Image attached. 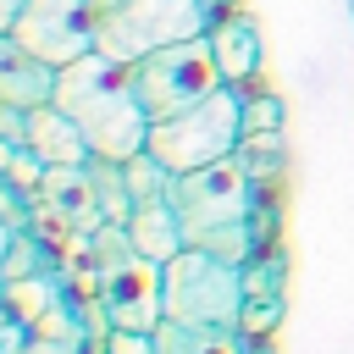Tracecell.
<instances>
[{
    "label": "cell",
    "instance_id": "obj_12",
    "mask_svg": "<svg viewBox=\"0 0 354 354\" xmlns=\"http://www.w3.org/2000/svg\"><path fill=\"white\" fill-rule=\"evenodd\" d=\"M55 94V66H44L39 55H28L11 33H0V100L33 111Z\"/></svg>",
    "mask_w": 354,
    "mask_h": 354
},
{
    "label": "cell",
    "instance_id": "obj_10",
    "mask_svg": "<svg viewBox=\"0 0 354 354\" xmlns=\"http://www.w3.org/2000/svg\"><path fill=\"white\" fill-rule=\"evenodd\" d=\"M22 149H28L33 160H44V166H83V160H88V144H83L77 122H72L55 100H44V105L28 111V122H22Z\"/></svg>",
    "mask_w": 354,
    "mask_h": 354
},
{
    "label": "cell",
    "instance_id": "obj_20",
    "mask_svg": "<svg viewBox=\"0 0 354 354\" xmlns=\"http://www.w3.org/2000/svg\"><path fill=\"white\" fill-rule=\"evenodd\" d=\"M105 354H155V332H122V326H111Z\"/></svg>",
    "mask_w": 354,
    "mask_h": 354
},
{
    "label": "cell",
    "instance_id": "obj_18",
    "mask_svg": "<svg viewBox=\"0 0 354 354\" xmlns=\"http://www.w3.org/2000/svg\"><path fill=\"white\" fill-rule=\"evenodd\" d=\"M277 315H282V299H277V293H249V299H243L238 337H243V343H260V337H271Z\"/></svg>",
    "mask_w": 354,
    "mask_h": 354
},
{
    "label": "cell",
    "instance_id": "obj_9",
    "mask_svg": "<svg viewBox=\"0 0 354 354\" xmlns=\"http://www.w3.org/2000/svg\"><path fill=\"white\" fill-rule=\"evenodd\" d=\"M205 39H210V55H216V72H221L227 88H238V94L260 88V77H266V39H260V22L249 11L216 22Z\"/></svg>",
    "mask_w": 354,
    "mask_h": 354
},
{
    "label": "cell",
    "instance_id": "obj_5",
    "mask_svg": "<svg viewBox=\"0 0 354 354\" xmlns=\"http://www.w3.org/2000/svg\"><path fill=\"white\" fill-rule=\"evenodd\" d=\"M210 33L205 0H122L94 22V50L111 61H138L149 50Z\"/></svg>",
    "mask_w": 354,
    "mask_h": 354
},
{
    "label": "cell",
    "instance_id": "obj_4",
    "mask_svg": "<svg viewBox=\"0 0 354 354\" xmlns=\"http://www.w3.org/2000/svg\"><path fill=\"white\" fill-rule=\"evenodd\" d=\"M88 260L100 271V293H105V321L122 332H155L160 315V266L144 260L122 227H94L88 232Z\"/></svg>",
    "mask_w": 354,
    "mask_h": 354
},
{
    "label": "cell",
    "instance_id": "obj_22",
    "mask_svg": "<svg viewBox=\"0 0 354 354\" xmlns=\"http://www.w3.org/2000/svg\"><path fill=\"white\" fill-rule=\"evenodd\" d=\"M22 6H28V0H0V33H11V28H17Z\"/></svg>",
    "mask_w": 354,
    "mask_h": 354
},
{
    "label": "cell",
    "instance_id": "obj_24",
    "mask_svg": "<svg viewBox=\"0 0 354 354\" xmlns=\"http://www.w3.org/2000/svg\"><path fill=\"white\" fill-rule=\"evenodd\" d=\"M348 6H354V0H348Z\"/></svg>",
    "mask_w": 354,
    "mask_h": 354
},
{
    "label": "cell",
    "instance_id": "obj_7",
    "mask_svg": "<svg viewBox=\"0 0 354 354\" xmlns=\"http://www.w3.org/2000/svg\"><path fill=\"white\" fill-rule=\"evenodd\" d=\"M171 210L183 221V232H210V227H227V221H254V199H260V177L243 166V155H227V160H210L199 171H183L171 177Z\"/></svg>",
    "mask_w": 354,
    "mask_h": 354
},
{
    "label": "cell",
    "instance_id": "obj_21",
    "mask_svg": "<svg viewBox=\"0 0 354 354\" xmlns=\"http://www.w3.org/2000/svg\"><path fill=\"white\" fill-rule=\"evenodd\" d=\"M22 122H28V111L11 105V100H0V138H17L22 144Z\"/></svg>",
    "mask_w": 354,
    "mask_h": 354
},
{
    "label": "cell",
    "instance_id": "obj_3",
    "mask_svg": "<svg viewBox=\"0 0 354 354\" xmlns=\"http://www.w3.org/2000/svg\"><path fill=\"white\" fill-rule=\"evenodd\" d=\"M238 138H243V100H238V88H216L210 100H199V105H188L166 122H149L144 149L171 177H183V171H199L210 160L238 155Z\"/></svg>",
    "mask_w": 354,
    "mask_h": 354
},
{
    "label": "cell",
    "instance_id": "obj_15",
    "mask_svg": "<svg viewBox=\"0 0 354 354\" xmlns=\"http://www.w3.org/2000/svg\"><path fill=\"white\" fill-rule=\"evenodd\" d=\"M83 166H88V183H94V199H100V216H105L111 227H122V221H127V210H133V194H127V177H122V160H105V155H88Z\"/></svg>",
    "mask_w": 354,
    "mask_h": 354
},
{
    "label": "cell",
    "instance_id": "obj_2",
    "mask_svg": "<svg viewBox=\"0 0 354 354\" xmlns=\"http://www.w3.org/2000/svg\"><path fill=\"white\" fill-rule=\"evenodd\" d=\"M243 299H249V271L227 266L205 249H183L160 266V315L177 326H221L238 332L243 321Z\"/></svg>",
    "mask_w": 354,
    "mask_h": 354
},
{
    "label": "cell",
    "instance_id": "obj_1",
    "mask_svg": "<svg viewBox=\"0 0 354 354\" xmlns=\"http://www.w3.org/2000/svg\"><path fill=\"white\" fill-rule=\"evenodd\" d=\"M83 133L88 155L105 160H133L149 144V111L138 105L133 88V61H111L100 50H88L83 61L55 72V94H50Z\"/></svg>",
    "mask_w": 354,
    "mask_h": 354
},
{
    "label": "cell",
    "instance_id": "obj_14",
    "mask_svg": "<svg viewBox=\"0 0 354 354\" xmlns=\"http://www.w3.org/2000/svg\"><path fill=\"white\" fill-rule=\"evenodd\" d=\"M155 354H249V343L238 332H221V326H177V321H160L155 326Z\"/></svg>",
    "mask_w": 354,
    "mask_h": 354
},
{
    "label": "cell",
    "instance_id": "obj_8",
    "mask_svg": "<svg viewBox=\"0 0 354 354\" xmlns=\"http://www.w3.org/2000/svg\"><path fill=\"white\" fill-rule=\"evenodd\" d=\"M11 39L28 55H39L44 66L61 72V66H72L94 50V6L88 0H28Z\"/></svg>",
    "mask_w": 354,
    "mask_h": 354
},
{
    "label": "cell",
    "instance_id": "obj_13",
    "mask_svg": "<svg viewBox=\"0 0 354 354\" xmlns=\"http://www.w3.org/2000/svg\"><path fill=\"white\" fill-rule=\"evenodd\" d=\"M83 238L94 232V227H105V216H100V199H94V183H88V166H44V188H39Z\"/></svg>",
    "mask_w": 354,
    "mask_h": 354
},
{
    "label": "cell",
    "instance_id": "obj_19",
    "mask_svg": "<svg viewBox=\"0 0 354 354\" xmlns=\"http://www.w3.org/2000/svg\"><path fill=\"white\" fill-rule=\"evenodd\" d=\"M6 183L22 188V194H39V188H44V160H33L28 149H17L11 166H6Z\"/></svg>",
    "mask_w": 354,
    "mask_h": 354
},
{
    "label": "cell",
    "instance_id": "obj_23",
    "mask_svg": "<svg viewBox=\"0 0 354 354\" xmlns=\"http://www.w3.org/2000/svg\"><path fill=\"white\" fill-rule=\"evenodd\" d=\"M88 6H94V22H100V17H105L111 6H122V0H88Z\"/></svg>",
    "mask_w": 354,
    "mask_h": 354
},
{
    "label": "cell",
    "instance_id": "obj_11",
    "mask_svg": "<svg viewBox=\"0 0 354 354\" xmlns=\"http://www.w3.org/2000/svg\"><path fill=\"white\" fill-rule=\"evenodd\" d=\"M122 232H127V243H133L144 260H155V266H166L171 254L188 249V232H183L177 210H171V199H138V205L127 210Z\"/></svg>",
    "mask_w": 354,
    "mask_h": 354
},
{
    "label": "cell",
    "instance_id": "obj_6",
    "mask_svg": "<svg viewBox=\"0 0 354 354\" xmlns=\"http://www.w3.org/2000/svg\"><path fill=\"white\" fill-rule=\"evenodd\" d=\"M133 88H138V105L149 111V122H166L199 100H210L221 83L216 72V55H210V39H183V44H166V50H149L133 61Z\"/></svg>",
    "mask_w": 354,
    "mask_h": 354
},
{
    "label": "cell",
    "instance_id": "obj_17",
    "mask_svg": "<svg viewBox=\"0 0 354 354\" xmlns=\"http://www.w3.org/2000/svg\"><path fill=\"white\" fill-rule=\"evenodd\" d=\"M243 133H282V100L271 88H243Z\"/></svg>",
    "mask_w": 354,
    "mask_h": 354
},
{
    "label": "cell",
    "instance_id": "obj_16",
    "mask_svg": "<svg viewBox=\"0 0 354 354\" xmlns=\"http://www.w3.org/2000/svg\"><path fill=\"white\" fill-rule=\"evenodd\" d=\"M122 177H127L133 205H138V199H166V194H171V171H166L149 149H138L133 160H122Z\"/></svg>",
    "mask_w": 354,
    "mask_h": 354
}]
</instances>
